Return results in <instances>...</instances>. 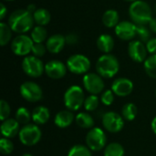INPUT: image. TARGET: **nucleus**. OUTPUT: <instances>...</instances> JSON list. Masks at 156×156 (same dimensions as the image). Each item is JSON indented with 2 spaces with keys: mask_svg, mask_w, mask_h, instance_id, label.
Wrapping results in <instances>:
<instances>
[{
  "mask_svg": "<svg viewBox=\"0 0 156 156\" xmlns=\"http://www.w3.org/2000/svg\"><path fill=\"white\" fill-rule=\"evenodd\" d=\"M34 22L33 15L27 9H17L14 11L8 18V25L12 31L20 34L29 31Z\"/></svg>",
  "mask_w": 156,
  "mask_h": 156,
  "instance_id": "nucleus-1",
  "label": "nucleus"
},
{
  "mask_svg": "<svg viewBox=\"0 0 156 156\" xmlns=\"http://www.w3.org/2000/svg\"><path fill=\"white\" fill-rule=\"evenodd\" d=\"M129 15L136 25L149 24L152 17V9L150 5L142 0H136L132 3L129 8Z\"/></svg>",
  "mask_w": 156,
  "mask_h": 156,
  "instance_id": "nucleus-2",
  "label": "nucleus"
},
{
  "mask_svg": "<svg viewBox=\"0 0 156 156\" xmlns=\"http://www.w3.org/2000/svg\"><path fill=\"white\" fill-rule=\"evenodd\" d=\"M120 69L117 58L112 54H105L99 58L96 63V70L102 78H112Z\"/></svg>",
  "mask_w": 156,
  "mask_h": 156,
  "instance_id": "nucleus-3",
  "label": "nucleus"
},
{
  "mask_svg": "<svg viewBox=\"0 0 156 156\" xmlns=\"http://www.w3.org/2000/svg\"><path fill=\"white\" fill-rule=\"evenodd\" d=\"M85 95L82 89L79 86L69 87L64 94V103L68 110L75 112L84 105Z\"/></svg>",
  "mask_w": 156,
  "mask_h": 156,
  "instance_id": "nucleus-4",
  "label": "nucleus"
},
{
  "mask_svg": "<svg viewBox=\"0 0 156 156\" xmlns=\"http://www.w3.org/2000/svg\"><path fill=\"white\" fill-rule=\"evenodd\" d=\"M41 130L35 124H27L19 132L20 142L27 146L37 144L41 139Z\"/></svg>",
  "mask_w": 156,
  "mask_h": 156,
  "instance_id": "nucleus-5",
  "label": "nucleus"
},
{
  "mask_svg": "<svg viewBox=\"0 0 156 156\" xmlns=\"http://www.w3.org/2000/svg\"><path fill=\"white\" fill-rule=\"evenodd\" d=\"M67 68L74 74H84L90 69V61L84 55H72L67 60Z\"/></svg>",
  "mask_w": 156,
  "mask_h": 156,
  "instance_id": "nucleus-6",
  "label": "nucleus"
},
{
  "mask_svg": "<svg viewBox=\"0 0 156 156\" xmlns=\"http://www.w3.org/2000/svg\"><path fill=\"white\" fill-rule=\"evenodd\" d=\"M22 69L27 76L32 78L40 77L45 70L43 62L35 56H27L22 61Z\"/></svg>",
  "mask_w": 156,
  "mask_h": 156,
  "instance_id": "nucleus-7",
  "label": "nucleus"
},
{
  "mask_svg": "<svg viewBox=\"0 0 156 156\" xmlns=\"http://www.w3.org/2000/svg\"><path fill=\"white\" fill-rule=\"evenodd\" d=\"M107 137L104 132L100 128H92L86 136V144L89 149L92 151H101L104 148Z\"/></svg>",
  "mask_w": 156,
  "mask_h": 156,
  "instance_id": "nucleus-8",
  "label": "nucleus"
},
{
  "mask_svg": "<svg viewBox=\"0 0 156 156\" xmlns=\"http://www.w3.org/2000/svg\"><path fill=\"white\" fill-rule=\"evenodd\" d=\"M33 40L27 35H19L16 36L11 43V49L13 53L17 56H27L29 52L32 51Z\"/></svg>",
  "mask_w": 156,
  "mask_h": 156,
  "instance_id": "nucleus-9",
  "label": "nucleus"
},
{
  "mask_svg": "<svg viewBox=\"0 0 156 156\" xmlns=\"http://www.w3.org/2000/svg\"><path fill=\"white\" fill-rule=\"evenodd\" d=\"M21 96L29 102H37L42 99L43 92L39 85L33 81H27L20 86Z\"/></svg>",
  "mask_w": 156,
  "mask_h": 156,
  "instance_id": "nucleus-10",
  "label": "nucleus"
},
{
  "mask_svg": "<svg viewBox=\"0 0 156 156\" xmlns=\"http://www.w3.org/2000/svg\"><path fill=\"white\" fill-rule=\"evenodd\" d=\"M102 124L108 132L118 133L123 128L124 122L122 116H121L120 114L114 112H109L103 114Z\"/></svg>",
  "mask_w": 156,
  "mask_h": 156,
  "instance_id": "nucleus-11",
  "label": "nucleus"
},
{
  "mask_svg": "<svg viewBox=\"0 0 156 156\" xmlns=\"http://www.w3.org/2000/svg\"><path fill=\"white\" fill-rule=\"evenodd\" d=\"M83 85L85 89L91 94L101 93L104 89L102 77L96 73H87L83 78Z\"/></svg>",
  "mask_w": 156,
  "mask_h": 156,
  "instance_id": "nucleus-12",
  "label": "nucleus"
},
{
  "mask_svg": "<svg viewBox=\"0 0 156 156\" xmlns=\"http://www.w3.org/2000/svg\"><path fill=\"white\" fill-rule=\"evenodd\" d=\"M128 53L130 58L135 62H143L146 59L147 48L140 40H133L129 43Z\"/></svg>",
  "mask_w": 156,
  "mask_h": 156,
  "instance_id": "nucleus-13",
  "label": "nucleus"
},
{
  "mask_svg": "<svg viewBox=\"0 0 156 156\" xmlns=\"http://www.w3.org/2000/svg\"><path fill=\"white\" fill-rule=\"evenodd\" d=\"M115 34L122 40H131L136 37V25L129 21H122L115 27Z\"/></svg>",
  "mask_w": 156,
  "mask_h": 156,
  "instance_id": "nucleus-14",
  "label": "nucleus"
},
{
  "mask_svg": "<svg viewBox=\"0 0 156 156\" xmlns=\"http://www.w3.org/2000/svg\"><path fill=\"white\" fill-rule=\"evenodd\" d=\"M67 69V66L59 60H50L45 65L46 74L53 80L63 78L66 75Z\"/></svg>",
  "mask_w": 156,
  "mask_h": 156,
  "instance_id": "nucleus-15",
  "label": "nucleus"
},
{
  "mask_svg": "<svg viewBox=\"0 0 156 156\" xmlns=\"http://www.w3.org/2000/svg\"><path fill=\"white\" fill-rule=\"evenodd\" d=\"M133 90V83L126 78H119L115 80L112 85V90L119 97H125L132 93Z\"/></svg>",
  "mask_w": 156,
  "mask_h": 156,
  "instance_id": "nucleus-16",
  "label": "nucleus"
},
{
  "mask_svg": "<svg viewBox=\"0 0 156 156\" xmlns=\"http://www.w3.org/2000/svg\"><path fill=\"white\" fill-rule=\"evenodd\" d=\"M1 133L5 138H13L19 133V123L15 119H6L2 122L1 124Z\"/></svg>",
  "mask_w": 156,
  "mask_h": 156,
  "instance_id": "nucleus-17",
  "label": "nucleus"
},
{
  "mask_svg": "<svg viewBox=\"0 0 156 156\" xmlns=\"http://www.w3.org/2000/svg\"><path fill=\"white\" fill-rule=\"evenodd\" d=\"M65 44H66V37L62 35L56 34V35L51 36L48 39L46 43V47H47V49L50 53L57 54V53H59L63 49V48L65 47Z\"/></svg>",
  "mask_w": 156,
  "mask_h": 156,
  "instance_id": "nucleus-18",
  "label": "nucleus"
},
{
  "mask_svg": "<svg viewBox=\"0 0 156 156\" xmlns=\"http://www.w3.org/2000/svg\"><path fill=\"white\" fill-rule=\"evenodd\" d=\"M74 119H75V117H74V114L71 112V111L65 110V111H61L56 114L54 122L59 128H67L69 125H71Z\"/></svg>",
  "mask_w": 156,
  "mask_h": 156,
  "instance_id": "nucleus-19",
  "label": "nucleus"
},
{
  "mask_svg": "<svg viewBox=\"0 0 156 156\" xmlns=\"http://www.w3.org/2000/svg\"><path fill=\"white\" fill-rule=\"evenodd\" d=\"M97 47L101 52L109 54L113 49L114 40L112 36L108 34H102L97 39Z\"/></svg>",
  "mask_w": 156,
  "mask_h": 156,
  "instance_id": "nucleus-20",
  "label": "nucleus"
},
{
  "mask_svg": "<svg viewBox=\"0 0 156 156\" xmlns=\"http://www.w3.org/2000/svg\"><path fill=\"white\" fill-rule=\"evenodd\" d=\"M50 117V113L48 108L44 106H37L32 112V120L37 124L46 123Z\"/></svg>",
  "mask_w": 156,
  "mask_h": 156,
  "instance_id": "nucleus-21",
  "label": "nucleus"
},
{
  "mask_svg": "<svg viewBox=\"0 0 156 156\" xmlns=\"http://www.w3.org/2000/svg\"><path fill=\"white\" fill-rule=\"evenodd\" d=\"M102 23L107 27H115L119 24V15L116 10L109 9L102 16Z\"/></svg>",
  "mask_w": 156,
  "mask_h": 156,
  "instance_id": "nucleus-22",
  "label": "nucleus"
},
{
  "mask_svg": "<svg viewBox=\"0 0 156 156\" xmlns=\"http://www.w3.org/2000/svg\"><path fill=\"white\" fill-rule=\"evenodd\" d=\"M75 121L77 125L83 129H92V127L94 126L93 118L86 112H80L79 114H77Z\"/></svg>",
  "mask_w": 156,
  "mask_h": 156,
  "instance_id": "nucleus-23",
  "label": "nucleus"
},
{
  "mask_svg": "<svg viewBox=\"0 0 156 156\" xmlns=\"http://www.w3.org/2000/svg\"><path fill=\"white\" fill-rule=\"evenodd\" d=\"M33 18H34V21L38 26L43 27V26L49 23L51 16H50V13L47 9H45V8H37L35 11V13L33 14Z\"/></svg>",
  "mask_w": 156,
  "mask_h": 156,
  "instance_id": "nucleus-24",
  "label": "nucleus"
},
{
  "mask_svg": "<svg viewBox=\"0 0 156 156\" xmlns=\"http://www.w3.org/2000/svg\"><path fill=\"white\" fill-rule=\"evenodd\" d=\"M138 113V109L135 104L133 103H127L122 107V118L125 119L126 121H133Z\"/></svg>",
  "mask_w": 156,
  "mask_h": 156,
  "instance_id": "nucleus-25",
  "label": "nucleus"
},
{
  "mask_svg": "<svg viewBox=\"0 0 156 156\" xmlns=\"http://www.w3.org/2000/svg\"><path fill=\"white\" fill-rule=\"evenodd\" d=\"M48 32L46 28L41 26H37L33 28L31 32V38L34 43H42L47 38Z\"/></svg>",
  "mask_w": 156,
  "mask_h": 156,
  "instance_id": "nucleus-26",
  "label": "nucleus"
},
{
  "mask_svg": "<svg viewBox=\"0 0 156 156\" xmlns=\"http://www.w3.org/2000/svg\"><path fill=\"white\" fill-rule=\"evenodd\" d=\"M12 29L8 24L1 23L0 24V45L5 46L11 39L12 37Z\"/></svg>",
  "mask_w": 156,
  "mask_h": 156,
  "instance_id": "nucleus-27",
  "label": "nucleus"
},
{
  "mask_svg": "<svg viewBox=\"0 0 156 156\" xmlns=\"http://www.w3.org/2000/svg\"><path fill=\"white\" fill-rule=\"evenodd\" d=\"M124 149L118 143H112L104 150V156H123Z\"/></svg>",
  "mask_w": 156,
  "mask_h": 156,
  "instance_id": "nucleus-28",
  "label": "nucleus"
},
{
  "mask_svg": "<svg viewBox=\"0 0 156 156\" xmlns=\"http://www.w3.org/2000/svg\"><path fill=\"white\" fill-rule=\"evenodd\" d=\"M144 69L150 78L156 79V54L150 56L145 59Z\"/></svg>",
  "mask_w": 156,
  "mask_h": 156,
  "instance_id": "nucleus-29",
  "label": "nucleus"
},
{
  "mask_svg": "<svg viewBox=\"0 0 156 156\" xmlns=\"http://www.w3.org/2000/svg\"><path fill=\"white\" fill-rule=\"evenodd\" d=\"M136 37L141 42L147 43L151 39V31L145 25H136Z\"/></svg>",
  "mask_w": 156,
  "mask_h": 156,
  "instance_id": "nucleus-30",
  "label": "nucleus"
},
{
  "mask_svg": "<svg viewBox=\"0 0 156 156\" xmlns=\"http://www.w3.org/2000/svg\"><path fill=\"white\" fill-rule=\"evenodd\" d=\"M32 118V114H30L29 111L27 108L21 107L16 111V120L18 122L19 124H28L29 121Z\"/></svg>",
  "mask_w": 156,
  "mask_h": 156,
  "instance_id": "nucleus-31",
  "label": "nucleus"
},
{
  "mask_svg": "<svg viewBox=\"0 0 156 156\" xmlns=\"http://www.w3.org/2000/svg\"><path fill=\"white\" fill-rule=\"evenodd\" d=\"M88 148L80 144L75 145L69 150L68 156H91V153Z\"/></svg>",
  "mask_w": 156,
  "mask_h": 156,
  "instance_id": "nucleus-32",
  "label": "nucleus"
},
{
  "mask_svg": "<svg viewBox=\"0 0 156 156\" xmlns=\"http://www.w3.org/2000/svg\"><path fill=\"white\" fill-rule=\"evenodd\" d=\"M99 99L96 95H93L91 94L90 96L87 97L85 99V101H84V108L86 111L88 112H93L95 111L98 106H99Z\"/></svg>",
  "mask_w": 156,
  "mask_h": 156,
  "instance_id": "nucleus-33",
  "label": "nucleus"
},
{
  "mask_svg": "<svg viewBox=\"0 0 156 156\" xmlns=\"http://www.w3.org/2000/svg\"><path fill=\"white\" fill-rule=\"evenodd\" d=\"M14 150V144L13 143L5 137L1 138L0 140V152L3 154H10Z\"/></svg>",
  "mask_w": 156,
  "mask_h": 156,
  "instance_id": "nucleus-34",
  "label": "nucleus"
},
{
  "mask_svg": "<svg viewBox=\"0 0 156 156\" xmlns=\"http://www.w3.org/2000/svg\"><path fill=\"white\" fill-rule=\"evenodd\" d=\"M10 112L11 110L9 104L5 101L2 100L0 101V120L4 122L6 119H8V116L10 115Z\"/></svg>",
  "mask_w": 156,
  "mask_h": 156,
  "instance_id": "nucleus-35",
  "label": "nucleus"
},
{
  "mask_svg": "<svg viewBox=\"0 0 156 156\" xmlns=\"http://www.w3.org/2000/svg\"><path fill=\"white\" fill-rule=\"evenodd\" d=\"M101 101L106 106L112 105V102L114 101V92L112 90H105L101 97Z\"/></svg>",
  "mask_w": 156,
  "mask_h": 156,
  "instance_id": "nucleus-36",
  "label": "nucleus"
},
{
  "mask_svg": "<svg viewBox=\"0 0 156 156\" xmlns=\"http://www.w3.org/2000/svg\"><path fill=\"white\" fill-rule=\"evenodd\" d=\"M46 49H47V47L43 43H34L33 47H32V51L31 52L34 54L35 57L40 58V57L45 55Z\"/></svg>",
  "mask_w": 156,
  "mask_h": 156,
  "instance_id": "nucleus-37",
  "label": "nucleus"
},
{
  "mask_svg": "<svg viewBox=\"0 0 156 156\" xmlns=\"http://www.w3.org/2000/svg\"><path fill=\"white\" fill-rule=\"evenodd\" d=\"M146 48L149 53L152 55L156 54V37L151 38L147 43H146Z\"/></svg>",
  "mask_w": 156,
  "mask_h": 156,
  "instance_id": "nucleus-38",
  "label": "nucleus"
},
{
  "mask_svg": "<svg viewBox=\"0 0 156 156\" xmlns=\"http://www.w3.org/2000/svg\"><path fill=\"white\" fill-rule=\"evenodd\" d=\"M65 37H66V43L69 45H74L79 40V37L77 36V34H75V33H69Z\"/></svg>",
  "mask_w": 156,
  "mask_h": 156,
  "instance_id": "nucleus-39",
  "label": "nucleus"
},
{
  "mask_svg": "<svg viewBox=\"0 0 156 156\" xmlns=\"http://www.w3.org/2000/svg\"><path fill=\"white\" fill-rule=\"evenodd\" d=\"M149 27L153 32L156 33V17L151 19V21L149 22Z\"/></svg>",
  "mask_w": 156,
  "mask_h": 156,
  "instance_id": "nucleus-40",
  "label": "nucleus"
},
{
  "mask_svg": "<svg viewBox=\"0 0 156 156\" xmlns=\"http://www.w3.org/2000/svg\"><path fill=\"white\" fill-rule=\"evenodd\" d=\"M0 8H1V12H0V19H3L5 16L6 14V8L3 4H0Z\"/></svg>",
  "mask_w": 156,
  "mask_h": 156,
  "instance_id": "nucleus-41",
  "label": "nucleus"
},
{
  "mask_svg": "<svg viewBox=\"0 0 156 156\" xmlns=\"http://www.w3.org/2000/svg\"><path fill=\"white\" fill-rule=\"evenodd\" d=\"M27 10L29 13H31V14L33 15V14L35 13V11L37 10V8H36L35 5L31 4V5H27Z\"/></svg>",
  "mask_w": 156,
  "mask_h": 156,
  "instance_id": "nucleus-42",
  "label": "nucleus"
},
{
  "mask_svg": "<svg viewBox=\"0 0 156 156\" xmlns=\"http://www.w3.org/2000/svg\"><path fill=\"white\" fill-rule=\"evenodd\" d=\"M152 129H153L154 133H156V117H154V119L152 122Z\"/></svg>",
  "mask_w": 156,
  "mask_h": 156,
  "instance_id": "nucleus-43",
  "label": "nucleus"
},
{
  "mask_svg": "<svg viewBox=\"0 0 156 156\" xmlns=\"http://www.w3.org/2000/svg\"><path fill=\"white\" fill-rule=\"evenodd\" d=\"M23 156H32V155H31L30 154H25Z\"/></svg>",
  "mask_w": 156,
  "mask_h": 156,
  "instance_id": "nucleus-44",
  "label": "nucleus"
},
{
  "mask_svg": "<svg viewBox=\"0 0 156 156\" xmlns=\"http://www.w3.org/2000/svg\"><path fill=\"white\" fill-rule=\"evenodd\" d=\"M125 1H130V2H134V1H136V0H125Z\"/></svg>",
  "mask_w": 156,
  "mask_h": 156,
  "instance_id": "nucleus-45",
  "label": "nucleus"
},
{
  "mask_svg": "<svg viewBox=\"0 0 156 156\" xmlns=\"http://www.w3.org/2000/svg\"><path fill=\"white\" fill-rule=\"evenodd\" d=\"M5 1H14V0H5Z\"/></svg>",
  "mask_w": 156,
  "mask_h": 156,
  "instance_id": "nucleus-46",
  "label": "nucleus"
},
{
  "mask_svg": "<svg viewBox=\"0 0 156 156\" xmlns=\"http://www.w3.org/2000/svg\"><path fill=\"white\" fill-rule=\"evenodd\" d=\"M155 95H156V90H155Z\"/></svg>",
  "mask_w": 156,
  "mask_h": 156,
  "instance_id": "nucleus-47",
  "label": "nucleus"
}]
</instances>
